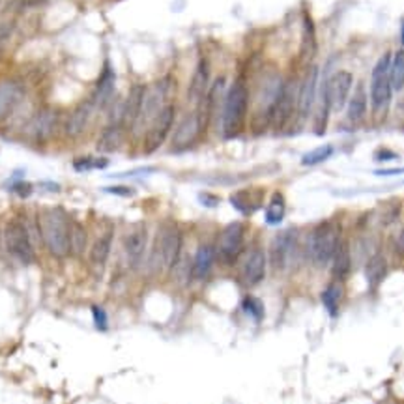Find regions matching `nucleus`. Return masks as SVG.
Here are the masks:
<instances>
[{"instance_id":"40","label":"nucleus","mask_w":404,"mask_h":404,"mask_svg":"<svg viewBox=\"0 0 404 404\" xmlns=\"http://www.w3.org/2000/svg\"><path fill=\"white\" fill-rule=\"evenodd\" d=\"M380 176H389V174H404V169H386V171H376Z\"/></svg>"},{"instance_id":"15","label":"nucleus","mask_w":404,"mask_h":404,"mask_svg":"<svg viewBox=\"0 0 404 404\" xmlns=\"http://www.w3.org/2000/svg\"><path fill=\"white\" fill-rule=\"evenodd\" d=\"M146 244H148V231L144 225L133 226L127 236L124 240V249L127 255L131 266H137L139 262L143 261L144 251H146Z\"/></svg>"},{"instance_id":"41","label":"nucleus","mask_w":404,"mask_h":404,"mask_svg":"<svg viewBox=\"0 0 404 404\" xmlns=\"http://www.w3.org/2000/svg\"><path fill=\"white\" fill-rule=\"evenodd\" d=\"M376 157H378V160H389V157H397V155L395 154H378Z\"/></svg>"},{"instance_id":"32","label":"nucleus","mask_w":404,"mask_h":404,"mask_svg":"<svg viewBox=\"0 0 404 404\" xmlns=\"http://www.w3.org/2000/svg\"><path fill=\"white\" fill-rule=\"evenodd\" d=\"M303 51L307 53V59H313V54L316 53V36L315 29L311 19H305V34H303Z\"/></svg>"},{"instance_id":"38","label":"nucleus","mask_w":404,"mask_h":404,"mask_svg":"<svg viewBox=\"0 0 404 404\" xmlns=\"http://www.w3.org/2000/svg\"><path fill=\"white\" fill-rule=\"evenodd\" d=\"M107 193H114V195H122V196H130L133 191L130 187H107Z\"/></svg>"},{"instance_id":"33","label":"nucleus","mask_w":404,"mask_h":404,"mask_svg":"<svg viewBox=\"0 0 404 404\" xmlns=\"http://www.w3.org/2000/svg\"><path fill=\"white\" fill-rule=\"evenodd\" d=\"M231 202L234 204V208L240 210L242 214H253V210L258 208V202H253L247 196V193H236L231 196Z\"/></svg>"},{"instance_id":"21","label":"nucleus","mask_w":404,"mask_h":404,"mask_svg":"<svg viewBox=\"0 0 404 404\" xmlns=\"http://www.w3.org/2000/svg\"><path fill=\"white\" fill-rule=\"evenodd\" d=\"M215 249L212 245L204 244L201 245L195 253V258H193V267H191V274L195 279H204L206 275L212 272L215 262Z\"/></svg>"},{"instance_id":"11","label":"nucleus","mask_w":404,"mask_h":404,"mask_svg":"<svg viewBox=\"0 0 404 404\" xmlns=\"http://www.w3.org/2000/svg\"><path fill=\"white\" fill-rule=\"evenodd\" d=\"M352 86H354V75L350 72L339 70V72L333 73L332 79L324 86L327 103H329L332 111H341V109L345 107Z\"/></svg>"},{"instance_id":"23","label":"nucleus","mask_w":404,"mask_h":404,"mask_svg":"<svg viewBox=\"0 0 404 404\" xmlns=\"http://www.w3.org/2000/svg\"><path fill=\"white\" fill-rule=\"evenodd\" d=\"M352 266V256L348 245L341 242L337 251L332 256V274L335 279H346V275L350 274Z\"/></svg>"},{"instance_id":"27","label":"nucleus","mask_w":404,"mask_h":404,"mask_svg":"<svg viewBox=\"0 0 404 404\" xmlns=\"http://www.w3.org/2000/svg\"><path fill=\"white\" fill-rule=\"evenodd\" d=\"M341 300H343V286L339 283H333L322 292V303L332 316H337L339 313Z\"/></svg>"},{"instance_id":"17","label":"nucleus","mask_w":404,"mask_h":404,"mask_svg":"<svg viewBox=\"0 0 404 404\" xmlns=\"http://www.w3.org/2000/svg\"><path fill=\"white\" fill-rule=\"evenodd\" d=\"M144 95H146V86L143 84H135L131 86L130 94L124 101V114H122V125H135L141 118V113H143V103Z\"/></svg>"},{"instance_id":"22","label":"nucleus","mask_w":404,"mask_h":404,"mask_svg":"<svg viewBox=\"0 0 404 404\" xmlns=\"http://www.w3.org/2000/svg\"><path fill=\"white\" fill-rule=\"evenodd\" d=\"M387 275V261L382 255H373L365 264V279L371 288H376Z\"/></svg>"},{"instance_id":"36","label":"nucleus","mask_w":404,"mask_h":404,"mask_svg":"<svg viewBox=\"0 0 404 404\" xmlns=\"http://www.w3.org/2000/svg\"><path fill=\"white\" fill-rule=\"evenodd\" d=\"M92 313H94V322L98 329L105 332L107 329V315H105V311L100 309V307H92Z\"/></svg>"},{"instance_id":"7","label":"nucleus","mask_w":404,"mask_h":404,"mask_svg":"<svg viewBox=\"0 0 404 404\" xmlns=\"http://www.w3.org/2000/svg\"><path fill=\"white\" fill-rule=\"evenodd\" d=\"M245 240V226L240 221H234L231 225H226L219 234L217 240V247H215V255L223 264H234L238 261L240 253L244 249Z\"/></svg>"},{"instance_id":"26","label":"nucleus","mask_w":404,"mask_h":404,"mask_svg":"<svg viewBox=\"0 0 404 404\" xmlns=\"http://www.w3.org/2000/svg\"><path fill=\"white\" fill-rule=\"evenodd\" d=\"M367 113V92L363 88V84H359L356 92L352 94V100L348 103V118L352 122H359Z\"/></svg>"},{"instance_id":"30","label":"nucleus","mask_w":404,"mask_h":404,"mask_svg":"<svg viewBox=\"0 0 404 404\" xmlns=\"http://www.w3.org/2000/svg\"><path fill=\"white\" fill-rule=\"evenodd\" d=\"M333 155V146L332 144H324V146H318V148L311 150L307 154L302 157V165L305 166H315L320 165L324 161H327Z\"/></svg>"},{"instance_id":"1","label":"nucleus","mask_w":404,"mask_h":404,"mask_svg":"<svg viewBox=\"0 0 404 404\" xmlns=\"http://www.w3.org/2000/svg\"><path fill=\"white\" fill-rule=\"evenodd\" d=\"M38 225L51 255L64 258L72 253V221L64 210L45 208L38 217Z\"/></svg>"},{"instance_id":"25","label":"nucleus","mask_w":404,"mask_h":404,"mask_svg":"<svg viewBox=\"0 0 404 404\" xmlns=\"http://www.w3.org/2000/svg\"><path fill=\"white\" fill-rule=\"evenodd\" d=\"M122 141H124V125L111 124L101 133L100 141H98V150L100 152H114L116 148H120Z\"/></svg>"},{"instance_id":"10","label":"nucleus","mask_w":404,"mask_h":404,"mask_svg":"<svg viewBox=\"0 0 404 404\" xmlns=\"http://www.w3.org/2000/svg\"><path fill=\"white\" fill-rule=\"evenodd\" d=\"M297 86L294 81H288V83L283 84L277 100H275L274 107L270 111V118H267V124H272L274 127H283V125L292 118V114L296 111L297 105Z\"/></svg>"},{"instance_id":"12","label":"nucleus","mask_w":404,"mask_h":404,"mask_svg":"<svg viewBox=\"0 0 404 404\" xmlns=\"http://www.w3.org/2000/svg\"><path fill=\"white\" fill-rule=\"evenodd\" d=\"M297 245V231L296 228H286L279 232L272 242L270 247V258H272V266L275 270H285L292 261V255L296 253Z\"/></svg>"},{"instance_id":"8","label":"nucleus","mask_w":404,"mask_h":404,"mask_svg":"<svg viewBox=\"0 0 404 404\" xmlns=\"http://www.w3.org/2000/svg\"><path fill=\"white\" fill-rule=\"evenodd\" d=\"M174 118H176V109L174 105H165L160 113L155 114V118L150 122V127L144 135V154H154L161 144L165 143L169 133L173 130Z\"/></svg>"},{"instance_id":"16","label":"nucleus","mask_w":404,"mask_h":404,"mask_svg":"<svg viewBox=\"0 0 404 404\" xmlns=\"http://www.w3.org/2000/svg\"><path fill=\"white\" fill-rule=\"evenodd\" d=\"M56 122H59V114L53 109H43L32 118L29 125L30 137L36 141H47L54 135L56 130Z\"/></svg>"},{"instance_id":"31","label":"nucleus","mask_w":404,"mask_h":404,"mask_svg":"<svg viewBox=\"0 0 404 404\" xmlns=\"http://www.w3.org/2000/svg\"><path fill=\"white\" fill-rule=\"evenodd\" d=\"M86 240H88V232L81 223H72V251L81 255L86 247Z\"/></svg>"},{"instance_id":"43","label":"nucleus","mask_w":404,"mask_h":404,"mask_svg":"<svg viewBox=\"0 0 404 404\" xmlns=\"http://www.w3.org/2000/svg\"><path fill=\"white\" fill-rule=\"evenodd\" d=\"M0 45H2V43H0Z\"/></svg>"},{"instance_id":"28","label":"nucleus","mask_w":404,"mask_h":404,"mask_svg":"<svg viewBox=\"0 0 404 404\" xmlns=\"http://www.w3.org/2000/svg\"><path fill=\"white\" fill-rule=\"evenodd\" d=\"M285 212H286V204L285 199L281 193H275L272 196V201L267 204L266 208V223L267 225H279L281 221L285 219Z\"/></svg>"},{"instance_id":"19","label":"nucleus","mask_w":404,"mask_h":404,"mask_svg":"<svg viewBox=\"0 0 404 404\" xmlns=\"http://www.w3.org/2000/svg\"><path fill=\"white\" fill-rule=\"evenodd\" d=\"M94 109L95 103L92 100L81 103V105L70 114L68 122H65V135H68V137H77V135H81V133L86 130V125H88L92 114H94Z\"/></svg>"},{"instance_id":"9","label":"nucleus","mask_w":404,"mask_h":404,"mask_svg":"<svg viewBox=\"0 0 404 404\" xmlns=\"http://www.w3.org/2000/svg\"><path fill=\"white\" fill-rule=\"evenodd\" d=\"M206 120H208L206 111H195V113L187 114V116L180 122L176 131H174L173 148L174 150L191 148V146L199 141L204 127H206Z\"/></svg>"},{"instance_id":"37","label":"nucleus","mask_w":404,"mask_h":404,"mask_svg":"<svg viewBox=\"0 0 404 404\" xmlns=\"http://www.w3.org/2000/svg\"><path fill=\"white\" fill-rule=\"evenodd\" d=\"M15 193H19L21 196H26V195H30V191H32V187H30L29 184H24V182H19V184H15L12 187Z\"/></svg>"},{"instance_id":"35","label":"nucleus","mask_w":404,"mask_h":404,"mask_svg":"<svg viewBox=\"0 0 404 404\" xmlns=\"http://www.w3.org/2000/svg\"><path fill=\"white\" fill-rule=\"evenodd\" d=\"M242 307H244L245 313H249L255 320H262V316H264V305H262L261 300H256V297H245L244 303H242Z\"/></svg>"},{"instance_id":"24","label":"nucleus","mask_w":404,"mask_h":404,"mask_svg":"<svg viewBox=\"0 0 404 404\" xmlns=\"http://www.w3.org/2000/svg\"><path fill=\"white\" fill-rule=\"evenodd\" d=\"M113 231H107L94 242L92 249H90V262L94 266H103L107 262L109 255H111V247H113Z\"/></svg>"},{"instance_id":"2","label":"nucleus","mask_w":404,"mask_h":404,"mask_svg":"<svg viewBox=\"0 0 404 404\" xmlns=\"http://www.w3.org/2000/svg\"><path fill=\"white\" fill-rule=\"evenodd\" d=\"M247 109H249L247 86L242 81H236L226 92L225 103H223V114H221L223 137L234 139L244 131L245 120H247Z\"/></svg>"},{"instance_id":"14","label":"nucleus","mask_w":404,"mask_h":404,"mask_svg":"<svg viewBox=\"0 0 404 404\" xmlns=\"http://www.w3.org/2000/svg\"><path fill=\"white\" fill-rule=\"evenodd\" d=\"M264 275H266V255L261 247H255L244 258L240 277L244 281V285L255 286L264 279Z\"/></svg>"},{"instance_id":"13","label":"nucleus","mask_w":404,"mask_h":404,"mask_svg":"<svg viewBox=\"0 0 404 404\" xmlns=\"http://www.w3.org/2000/svg\"><path fill=\"white\" fill-rule=\"evenodd\" d=\"M316 84H318V68L313 65L297 88V114L300 118H307L316 103Z\"/></svg>"},{"instance_id":"4","label":"nucleus","mask_w":404,"mask_h":404,"mask_svg":"<svg viewBox=\"0 0 404 404\" xmlns=\"http://www.w3.org/2000/svg\"><path fill=\"white\" fill-rule=\"evenodd\" d=\"M339 244V228L332 221H324L313 228L307 238V255L315 264L324 266L327 262H332L333 253L337 251Z\"/></svg>"},{"instance_id":"42","label":"nucleus","mask_w":404,"mask_h":404,"mask_svg":"<svg viewBox=\"0 0 404 404\" xmlns=\"http://www.w3.org/2000/svg\"><path fill=\"white\" fill-rule=\"evenodd\" d=\"M403 43H404V24H403Z\"/></svg>"},{"instance_id":"5","label":"nucleus","mask_w":404,"mask_h":404,"mask_svg":"<svg viewBox=\"0 0 404 404\" xmlns=\"http://www.w3.org/2000/svg\"><path fill=\"white\" fill-rule=\"evenodd\" d=\"M389 65H391V53H386L373 70L371 77V103L375 114H384L391 101V81H389Z\"/></svg>"},{"instance_id":"29","label":"nucleus","mask_w":404,"mask_h":404,"mask_svg":"<svg viewBox=\"0 0 404 404\" xmlns=\"http://www.w3.org/2000/svg\"><path fill=\"white\" fill-rule=\"evenodd\" d=\"M389 81L391 88L401 92L404 88V51H397L389 65Z\"/></svg>"},{"instance_id":"3","label":"nucleus","mask_w":404,"mask_h":404,"mask_svg":"<svg viewBox=\"0 0 404 404\" xmlns=\"http://www.w3.org/2000/svg\"><path fill=\"white\" fill-rule=\"evenodd\" d=\"M182 251V232L174 223H165L157 232L154 253H152V264L157 270H173L180 258Z\"/></svg>"},{"instance_id":"39","label":"nucleus","mask_w":404,"mask_h":404,"mask_svg":"<svg viewBox=\"0 0 404 404\" xmlns=\"http://www.w3.org/2000/svg\"><path fill=\"white\" fill-rule=\"evenodd\" d=\"M395 247H397V251L401 255H404V231L398 232L397 240H395Z\"/></svg>"},{"instance_id":"18","label":"nucleus","mask_w":404,"mask_h":404,"mask_svg":"<svg viewBox=\"0 0 404 404\" xmlns=\"http://www.w3.org/2000/svg\"><path fill=\"white\" fill-rule=\"evenodd\" d=\"M23 98V86L17 81L6 79L0 83V122L6 120L17 107L19 101Z\"/></svg>"},{"instance_id":"20","label":"nucleus","mask_w":404,"mask_h":404,"mask_svg":"<svg viewBox=\"0 0 404 404\" xmlns=\"http://www.w3.org/2000/svg\"><path fill=\"white\" fill-rule=\"evenodd\" d=\"M208 81H210L208 62H206V60H201L189 83V101H193V103H201L202 98H204L206 92H208Z\"/></svg>"},{"instance_id":"34","label":"nucleus","mask_w":404,"mask_h":404,"mask_svg":"<svg viewBox=\"0 0 404 404\" xmlns=\"http://www.w3.org/2000/svg\"><path fill=\"white\" fill-rule=\"evenodd\" d=\"M75 169L77 171H94V169H105L109 165L107 160H103V157H83V160H77L75 163Z\"/></svg>"},{"instance_id":"6","label":"nucleus","mask_w":404,"mask_h":404,"mask_svg":"<svg viewBox=\"0 0 404 404\" xmlns=\"http://www.w3.org/2000/svg\"><path fill=\"white\" fill-rule=\"evenodd\" d=\"M4 240H6V247L10 251V255L15 256L19 262L32 264L36 261V253H34V245L30 242L29 231L19 219L8 221Z\"/></svg>"}]
</instances>
